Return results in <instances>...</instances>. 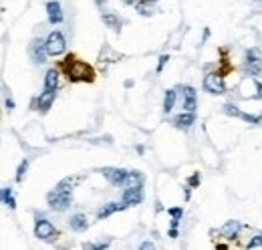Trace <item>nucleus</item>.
Segmentation results:
<instances>
[{
	"label": "nucleus",
	"mask_w": 262,
	"mask_h": 250,
	"mask_svg": "<svg viewBox=\"0 0 262 250\" xmlns=\"http://www.w3.org/2000/svg\"><path fill=\"white\" fill-rule=\"evenodd\" d=\"M61 71L67 75V79L71 83H93L95 81V69L89 63L79 61L75 55L65 57V61L61 63Z\"/></svg>",
	"instance_id": "obj_1"
},
{
	"label": "nucleus",
	"mask_w": 262,
	"mask_h": 250,
	"mask_svg": "<svg viewBox=\"0 0 262 250\" xmlns=\"http://www.w3.org/2000/svg\"><path fill=\"white\" fill-rule=\"evenodd\" d=\"M73 184H75L73 178H65L55 186V190L48 192L46 202H48V206H51V210H55V212L69 210L71 200H73Z\"/></svg>",
	"instance_id": "obj_2"
},
{
	"label": "nucleus",
	"mask_w": 262,
	"mask_h": 250,
	"mask_svg": "<svg viewBox=\"0 0 262 250\" xmlns=\"http://www.w3.org/2000/svg\"><path fill=\"white\" fill-rule=\"evenodd\" d=\"M244 75L248 77H258L262 75V59H260V48H248L246 57H244V65H242Z\"/></svg>",
	"instance_id": "obj_3"
},
{
	"label": "nucleus",
	"mask_w": 262,
	"mask_h": 250,
	"mask_svg": "<svg viewBox=\"0 0 262 250\" xmlns=\"http://www.w3.org/2000/svg\"><path fill=\"white\" fill-rule=\"evenodd\" d=\"M46 51L51 57H59L67 51V39H65L61 30H53L51 35L46 37Z\"/></svg>",
	"instance_id": "obj_4"
},
{
	"label": "nucleus",
	"mask_w": 262,
	"mask_h": 250,
	"mask_svg": "<svg viewBox=\"0 0 262 250\" xmlns=\"http://www.w3.org/2000/svg\"><path fill=\"white\" fill-rule=\"evenodd\" d=\"M202 87L210 95H224L226 93V83H224L220 73H208L202 81Z\"/></svg>",
	"instance_id": "obj_5"
},
{
	"label": "nucleus",
	"mask_w": 262,
	"mask_h": 250,
	"mask_svg": "<svg viewBox=\"0 0 262 250\" xmlns=\"http://www.w3.org/2000/svg\"><path fill=\"white\" fill-rule=\"evenodd\" d=\"M35 236L39 238V240H55L57 236H59V232H57V228L48 222V220H44L43 216H39L37 214V224H35Z\"/></svg>",
	"instance_id": "obj_6"
},
{
	"label": "nucleus",
	"mask_w": 262,
	"mask_h": 250,
	"mask_svg": "<svg viewBox=\"0 0 262 250\" xmlns=\"http://www.w3.org/2000/svg\"><path fill=\"white\" fill-rule=\"evenodd\" d=\"M28 55L32 59L35 65H43L48 57V51H46V41L43 39H32V43L28 45Z\"/></svg>",
	"instance_id": "obj_7"
},
{
	"label": "nucleus",
	"mask_w": 262,
	"mask_h": 250,
	"mask_svg": "<svg viewBox=\"0 0 262 250\" xmlns=\"http://www.w3.org/2000/svg\"><path fill=\"white\" fill-rule=\"evenodd\" d=\"M143 202V186H135V188H125L123 198H121V204L125 208L129 206H137Z\"/></svg>",
	"instance_id": "obj_8"
},
{
	"label": "nucleus",
	"mask_w": 262,
	"mask_h": 250,
	"mask_svg": "<svg viewBox=\"0 0 262 250\" xmlns=\"http://www.w3.org/2000/svg\"><path fill=\"white\" fill-rule=\"evenodd\" d=\"M55 97H57V91H53V89H44L32 105H35V109H39L41 113H46L48 109H51V105L55 103Z\"/></svg>",
	"instance_id": "obj_9"
},
{
	"label": "nucleus",
	"mask_w": 262,
	"mask_h": 250,
	"mask_svg": "<svg viewBox=\"0 0 262 250\" xmlns=\"http://www.w3.org/2000/svg\"><path fill=\"white\" fill-rule=\"evenodd\" d=\"M101 174L111 182L113 186H123V182H125V178H127L129 172L123 170V168H103Z\"/></svg>",
	"instance_id": "obj_10"
},
{
	"label": "nucleus",
	"mask_w": 262,
	"mask_h": 250,
	"mask_svg": "<svg viewBox=\"0 0 262 250\" xmlns=\"http://www.w3.org/2000/svg\"><path fill=\"white\" fill-rule=\"evenodd\" d=\"M46 16H48V23L51 24H61L63 23V6L57 0H51V2H46Z\"/></svg>",
	"instance_id": "obj_11"
},
{
	"label": "nucleus",
	"mask_w": 262,
	"mask_h": 250,
	"mask_svg": "<svg viewBox=\"0 0 262 250\" xmlns=\"http://www.w3.org/2000/svg\"><path fill=\"white\" fill-rule=\"evenodd\" d=\"M238 232H240V222H238V220H228V222L220 228V234H222V238H226V240H234V238L238 236Z\"/></svg>",
	"instance_id": "obj_12"
},
{
	"label": "nucleus",
	"mask_w": 262,
	"mask_h": 250,
	"mask_svg": "<svg viewBox=\"0 0 262 250\" xmlns=\"http://www.w3.org/2000/svg\"><path fill=\"white\" fill-rule=\"evenodd\" d=\"M196 123V115L192 111H184L182 115H175L174 117V125L177 129H190Z\"/></svg>",
	"instance_id": "obj_13"
},
{
	"label": "nucleus",
	"mask_w": 262,
	"mask_h": 250,
	"mask_svg": "<svg viewBox=\"0 0 262 250\" xmlns=\"http://www.w3.org/2000/svg\"><path fill=\"white\" fill-rule=\"evenodd\" d=\"M69 226L73 232H85L89 228V222H87V216L85 214H75L69 218Z\"/></svg>",
	"instance_id": "obj_14"
},
{
	"label": "nucleus",
	"mask_w": 262,
	"mask_h": 250,
	"mask_svg": "<svg viewBox=\"0 0 262 250\" xmlns=\"http://www.w3.org/2000/svg\"><path fill=\"white\" fill-rule=\"evenodd\" d=\"M119 210H125V206H123V204H117V202H109V204H105L99 212H97V218H99V220H105V218H109L111 214H115V212H119Z\"/></svg>",
	"instance_id": "obj_15"
},
{
	"label": "nucleus",
	"mask_w": 262,
	"mask_h": 250,
	"mask_svg": "<svg viewBox=\"0 0 262 250\" xmlns=\"http://www.w3.org/2000/svg\"><path fill=\"white\" fill-rule=\"evenodd\" d=\"M59 87V71L57 69H48L44 75V89H53L57 91Z\"/></svg>",
	"instance_id": "obj_16"
},
{
	"label": "nucleus",
	"mask_w": 262,
	"mask_h": 250,
	"mask_svg": "<svg viewBox=\"0 0 262 250\" xmlns=\"http://www.w3.org/2000/svg\"><path fill=\"white\" fill-rule=\"evenodd\" d=\"M103 23H105L109 28H113L115 32L121 30V21H119V16H117V14H113V12H103Z\"/></svg>",
	"instance_id": "obj_17"
},
{
	"label": "nucleus",
	"mask_w": 262,
	"mask_h": 250,
	"mask_svg": "<svg viewBox=\"0 0 262 250\" xmlns=\"http://www.w3.org/2000/svg\"><path fill=\"white\" fill-rule=\"evenodd\" d=\"M125 188H135V186H143V176L139 172H129L125 182H123Z\"/></svg>",
	"instance_id": "obj_18"
},
{
	"label": "nucleus",
	"mask_w": 262,
	"mask_h": 250,
	"mask_svg": "<svg viewBox=\"0 0 262 250\" xmlns=\"http://www.w3.org/2000/svg\"><path fill=\"white\" fill-rule=\"evenodd\" d=\"M135 8L141 16H152L155 12V2H152V0H139Z\"/></svg>",
	"instance_id": "obj_19"
},
{
	"label": "nucleus",
	"mask_w": 262,
	"mask_h": 250,
	"mask_svg": "<svg viewBox=\"0 0 262 250\" xmlns=\"http://www.w3.org/2000/svg\"><path fill=\"white\" fill-rule=\"evenodd\" d=\"M175 105V89H168L166 95H163V113H172Z\"/></svg>",
	"instance_id": "obj_20"
},
{
	"label": "nucleus",
	"mask_w": 262,
	"mask_h": 250,
	"mask_svg": "<svg viewBox=\"0 0 262 250\" xmlns=\"http://www.w3.org/2000/svg\"><path fill=\"white\" fill-rule=\"evenodd\" d=\"M224 113L230 115V117H240V115H242V111H240L234 103H226V105H224Z\"/></svg>",
	"instance_id": "obj_21"
},
{
	"label": "nucleus",
	"mask_w": 262,
	"mask_h": 250,
	"mask_svg": "<svg viewBox=\"0 0 262 250\" xmlns=\"http://www.w3.org/2000/svg\"><path fill=\"white\" fill-rule=\"evenodd\" d=\"M240 119H244L246 123H252V125H258L262 121V115H248V113H242Z\"/></svg>",
	"instance_id": "obj_22"
},
{
	"label": "nucleus",
	"mask_w": 262,
	"mask_h": 250,
	"mask_svg": "<svg viewBox=\"0 0 262 250\" xmlns=\"http://www.w3.org/2000/svg\"><path fill=\"white\" fill-rule=\"evenodd\" d=\"M26 170H28V161H26V159H22V161H21V165H19V170H16V182H22V178H24Z\"/></svg>",
	"instance_id": "obj_23"
},
{
	"label": "nucleus",
	"mask_w": 262,
	"mask_h": 250,
	"mask_svg": "<svg viewBox=\"0 0 262 250\" xmlns=\"http://www.w3.org/2000/svg\"><path fill=\"white\" fill-rule=\"evenodd\" d=\"M246 248H248V250H252V248H262V234L252 236V238H250V242L246 244Z\"/></svg>",
	"instance_id": "obj_24"
},
{
	"label": "nucleus",
	"mask_w": 262,
	"mask_h": 250,
	"mask_svg": "<svg viewBox=\"0 0 262 250\" xmlns=\"http://www.w3.org/2000/svg\"><path fill=\"white\" fill-rule=\"evenodd\" d=\"M109 246V240L107 242H101V244H93V242H85L83 244V248H87V250H105Z\"/></svg>",
	"instance_id": "obj_25"
},
{
	"label": "nucleus",
	"mask_w": 262,
	"mask_h": 250,
	"mask_svg": "<svg viewBox=\"0 0 262 250\" xmlns=\"http://www.w3.org/2000/svg\"><path fill=\"white\" fill-rule=\"evenodd\" d=\"M184 111H196V97H186L184 99Z\"/></svg>",
	"instance_id": "obj_26"
},
{
	"label": "nucleus",
	"mask_w": 262,
	"mask_h": 250,
	"mask_svg": "<svg viewBox=\"0 0 262 250\" xmlns=\"http://www.w3.org/2000/svg\"><path fill=\"white\" fill-rule=\"evenodd\" d=\"M168 214L172 216V218H177V220H182V216H184V210L182 208H170Z\"/></svg>",
	"instance_id": "obj_27"
},
{
	"label": "nucleus",
	"mask_w": 262,
	"mask_h": 250,
	"mask_svg": "<svg viewBox=\"0 0 262 250\" xmlns=\"http://www.w3.org/2000/svg\"><path fill=\"white\" fill-rule=\"evenodd\" d=\"M188 186H190V188H198V186H200V174H194V176L188 180Z\"/></svg>",
	"instance_id": "obj_28"
},
{
	"label": "nucleus",
	"mask_w": 262,
	"mask_h": 250,
	"mask_svg": "<svg viewBox=\"0 0 262 250\" xmlns=\"http://www.w3.org/2000/svg\"><path fill=\"white\" fill-rule=\"evenodd\" d=\"M170 61V55H161L159 57V63H157V73H161L163 71V67H166V63Z\"/></svg>",
	"instance_id": "obj_29"
},
{
	"label": "nucleus",
	"mask_w": 262,
	"mask_h": 250,
	"mask_svg": "<svg viewBox=\"0 0 262 250\" xmlns=\"http://www.w3.org/2000/svg\"><path fill=\"white\" fill-rule=\"evenodd\" d=\"M12 196L10 188H0V202H6V198Z\"/></svg>",
	"instance_id": "obj_30"
},
{
	"label": "nucleus",
	"mask_w": 262,
	"mask_h": 250,
	"mask_svg": "<svg viewBox=\"0 0 262 250\" xmlns=\"http://www.w3.org/2000/svg\"><path fill=\"white\" fill-rule=\"evenodd\" d=\"M4 204H6V206H8L10 210H14V208H16V200H14L12 196H8V198H6V202H4Z\"/></svg>",
	"instance_id": "obj_31"
},
{
	"label": "nucleus",
	"mask_w": 262,
	"mask_h": 250,
	"mask_svg": "<svg viewBox=\"0 0 262 250\" xmlns=\"http://www.w3.org/2000/svg\"><path fill=\"white\" fill-rule=\"evenodd\" d=\"M256 83V89H258V93L254 95V99H262V83H258V81H254Z\"/></svg>",
	"instance_id": "obj_32"
},
{
	"label": "nucleus",
	"mask_w": 262,
	"mask_h": 250,
	"mask_svg": "<svg viewBox=\"0 0 262 250\" xmlns=\"http://www.w3.org/2000/svg\"><path fill=\"white\" fill-rule=\"evenodd\" d=\"M168 234H170V238H177V228H170Z\"/></svg>",
	"instance_id": "obj_33"
},
{
	"label": "nucleus",
	"mask_w": 262,
	"mask_h": 250,
	"mask_svg": "<svg viewBox=\"0 0 262 250\" xmlns=\"http://www.w3.org/2000/svg\"><path fill=\"white\" fill-rule=\"evenodd\" d=\"M6 109H8V111L14 109V101H12V99H6Z\"/></svg>",
	"instance_id": "obj_34"
},
{
	"label": "nucleus",
	"mask_w": 262,
	"mask_h": 250,
	"mask_svg": "<svg viewBox=\"0 0 262 250\" xmlns=\"http://www.w3.org/2000/svg\"><path fill=\"white\" fill-rule=\"evenodd\" d=\"M141 248H143V250H150V248H153V242H143Z\"/></svg>",
	"instance_id": "obj_35"
},
{
	"label": "nucleus",
	"mask_w": 262,
	"mask_h": 250,
	"mask_svg": "<svg viewBox=\"0 0 262 250\" xmlns=\"http://www.w3.org/2000/svg\"><path fill=\"white\" fill-rule=\"evenodd\" d=\"M125 4H135V2H139V0H123Z\"/></svg>",
	"instance_id": "obj_36"
},
{
	"label": "nucleus",
	"mask_w": 262,
	"mask_h": 250,
	"mask_svg": "<svg viewBox=\"0 0 262 250\" xmlns=\"http://www.w3.org/2000/svg\"><path fill=\"white\" fill-rule=\"evenodd\" d=\"M152 2H157V0H152Z\"/></svg>",
	"instance_id": "obj_37"
}]
</instances>
